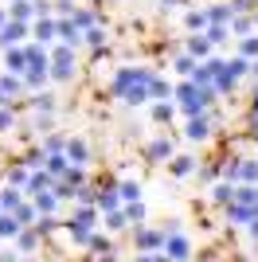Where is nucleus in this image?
Instances as JSON below:
<instances>
[{"label": "nucleus", "mask_w": 258, "mask_h": 262, "mask_svg": "<svg viewBox=\"0 0 258 262\" xmlns=\"http://www.w3.org/2000/svg\"><path fill=\"white\" fill-rule=\"evenodd\" d=\"M12 215H16V223H20V227H32V223H35V204H32V200H28V204L20 200V204L12 208Z\"/></svg>", "instance_id": "5701e85b"}, {"label": "nucleus", "mask_w": 258, "mask_h": 262, "mask_svg": "<svg viewBox=\"0 0 258 262\" xmlns=\"http://www.w3.org/2000/svg\"><path fill=\"white\" fill-rule=\"evenodd\" d=\"M24 78L20 75H0V94H4V98H16V94H24Z\"/></svg>", "instance_id": "f3484780"}, {"label": "nucleus", "mask_w": 258, "mask_h": 262, "mask_svg": "<svg viewBox=\"0 0 258 262\" xmlns=\"http://www.w3.org/2000/svg\"><path fill=\"white\" fill-rule=\"evenodd\" d=\"M204 16H207V24H227L235 12H231V4L223 0V4H211V8H204Z\"/></svg>", "instance_id": "b1692460"}, {"label": "nucleus", "mask_w": 258, "mask_h": 262, "mask_svg": "<svg viewBox=\"0 0 258 262\" xmlns=\"http://www.w3.org/2000/svg\"><path fill=\"white\" fill-rule=\"evenodd\" d=\"M55 20L51 16H35V43H55Z\"/></svg>", "instance_id": "ddd939ff"}, {"label": "nucleus", "mask_w": 258, "mask_h": 262, "mask_svg": "<svg viewBox=\"0 0 258 262\" xmlns=\"http://www.w3.org/2000/svg\"><path fill=\"white\" fill-rule=\"evenodd\" d=\"M94 208H98V211H114V208H121V192H118V184H110V188H102V192H94Z\"/></svg>", "instance_id": "1a4fd4ad"}, {"label": "nucleus", "mask_w": 258, "mask_h": 262, "mask_svg": "<svg viewBox=\"0 0 258 262\" xmlns=\"http://www.w3.org/2000/svg\"><path fill=\"white\" fill-rule=\"evenodd\" d=\"M55 35H59L67 47H82V32L75 28V20H71V16H59V20H55Z\"/></svg>", "instance_id": "0eeeda50"}, {"label": "nucleus", "mask_w": 258, "mask_h": 262, "mask_svg": "<svg viewBox=\"0 0 258 262\" xmlns=\"http://www.w3.org/2000/svg\"><path fill=\"white\" fill-rule=\"evenodd\" d=\"M204 35H207V43H211V47H223L227 39H231V28H227V24H207Z\"/></svg>", "instance_id": "a211bd4d"}, {"label": "nucleus", "mask_w": 258, "mask_h": 262, "mask_svg": "<svg viewBox=\"0 0 258 262\" xmlns=\"http://www.w3.org/2000/svg\"><path fill=\"white\" fill-rule=\"evenodd\" d=\"M71 20H75L78 32H86V28H94V24H98V16L90 8H75V12H71Z\"/></svg>", "instance_id": "c85d7f7f"}, {"label": "nucleus", "mask_w": 258, "mask_h": 262, "mask_svg": "<svg viewBox=\"0 0 258 262\" xmlns=\"http://www.w3.org/2000/svg\"><path fill=\"white\" fill-rule=\"evenodd\" d=\"M32 204H35V215H55L63 200L55 196L51 188H43V192H32Z\"/></svg>", "instance_id": "6e6552de"}, {"label": "nucleus", "mask_w": 258, "mask_h": 262, "mask_svg": "<svg viewBox=\"0 0 258 262\" xmlns=\"http://www.w3.org/2000/svg\"><path fill=\"white\" fill-rule=\"evenodd\" d=\"M172 114H176V106H168L164 98H157V106H153V121H157V125H168Z\"/></svg>", "instance_id": "c756f323"}, {"label": "nucleus", "mask_w": 258, "mask_h": 262, "mask_svg": "<svg viewBox=\"0 0 258 262\" xmlns=\"http://www.w3.org/2000/svg\"><path fill=\"white\" fill-rule=\"evenodd\" d=\"M231 4V12H250V8H258V0H227Z\"/></svg>", "instance_id": "c03bdc74"}, {"label": "nucleus", "mask_w": 258, "mask_h": 262, "mask_svg": "<svg viewBox=\"0 0 258 262\" xmlns=\"http://www.w3.org/2000/svg\"><path fill=\"white\" fill-rule=\"evenodd\" d=\"M4 67H8V75H20L24 67H28V55H24V47H20V43L4 47Z\"/></svg>", "instance_id": "9d476101"}, {"label": "nucleus", "mask_w": 258, "mask_h": 262, "mask_svg": "<svg viewBox=\"0 0 258 262\" xmlns=\"http://www.w3.org/2000/svg\"><path fill=\"white\" fill-rule=\"evenodd\" d=\"M168 172L176 176V180H184V176H192V172H196V161H192L188 153H180V157L172 153V157H168Z\"/></svg>", "instance_id": "9b49d317"}, {"label": "nucleus", "mask_w": 258, "mask_h": 262, "mask_svg": "<svg viewBox=\"0 0 258 262\" xmlns=\"http://www.w3.org/2000/svg\"><path fill=\"white\" fill-rule=\"evenodd\" d=\"M196 63H200V59H192V55L184 51L180 59H176V75H192V67H196Z\"/></svg>", "instance_id": "58836bf2"}, {"label": "nucleus", "mask_w": 258, "mask_h": 262, "mask_svg": "<svg viewBox=\"0 0 258 262\" xmlns=\"http://www.w3.org/2000/svg\"><path fill=\"white\" fill-rule=\"evenodd\" d=\"M20 188H16V184H8V188H0V211H12V208H16V204H20Z\"/></svg>", "instance_id": "bb28decb"}, {"label": "nucleus", "mask_w": 258, "mask_h": 262, "mask_svg": "<svg viewBox=\"0 0 258 262\" xmlns=\"http://www.w3.org/2000/svg\"><path fill=\"white\" fill-rule=\"evenodd\" d=\"M32 110H59L55 94H43V90H32Z\"/></svg>", "instance_id": "72a5a7b5"}, {"label": "nucleus", "mask_w": 258, "mask_h": 262, "mask_svg": "<svg viewBox=\"0 0 258 262\" xmlns=\"http://www.w3.org/2000/svg\"><path fill=\"white\" fill-rule=\"evenodd\" d=\"M43 149H47V153H63V149H67V137H47Z\"/></svg>", "instance_id": "37998d69"}, {"label": "nucleus", "mask_w": 258, "mask_h": 262, "mask_svg": "<svg viewBox=\"0 0 258 262\" xmlns=\"http://www.w3.org/2000/svg\"><path fill=\"white\" fill-rule=\"evenodd\" d=\"M4 102H8V98H4V94H0V106H4Z\"/></svg>", "instance_id": "603ef678"}, {"label": "nucleus", "mask_w": 258, "mask_h": 262, "mask_svg": "<svg viewBox=\"0 0 258 262\" xmlns=\"http://www.w3.org/2000/svg\"><path fill=\"white\" fill-rule=\"evenodd\" d=\"M250 125H254V133H258V110H254V118H250Z\"/></svg>", "instance_id": "09e8293b"}, {"label": "nucleus", "mask_w": 258, "mask_h": 262, "mask_svg": "<svg viewBox=\"0 0 258 262\" xmlns=\"http://www.w3.org/2000/svg\"><path fill=\"white\" fill-rule=\"evenodd\" d=\"M188 55H192V59H207V55H211V43H207L204 32H192V39H188Z\"/></svg>", "instance_id": "dca6fc26"}, {"label": "nucleus", "mask_w": 258, "mask_h": 262, "mask_svg": "<svg viewBox=\"0 0 258 262\" xmlns=\"http://www.w3.org/2000/svg\"><path fill=\"white\" fill-rule=\"evenodd\" d=\"M75 78V47H51L47 51V82H71Z\"/></svg>", "instance_id": "f257e3e1"}, {"label": "nucleus", "mask_w": 258, "mask_h": 262, "mask_svg": "<svg viewBox=\"0 0 258 262\" xmlns=\"http://www.w3.org/2000/svg\"><path fill=\"white\" fill-rule=\"evenodd\" d=\"M145 86H149V98H172V86L164 82V78H157V75H149Z\"/></svg>", "instance_id": "cd10ccee"}, {"label": "nucleus", "mask_w": 258, "mask_h": 262, "mask_svg": "<svg viewBox=\"0 0 258 262\" xmlns=\"http://www.w3.org/2000/svg\"><path fill=\"white\" fill-rule=\"evenodd\" d=\"M250 20H254V32H258V16H250Z\"/></svg>", "instance_id": "3c124183"}, {"label": "nucleus", "mask_w": 258, "mask_h": 262, "mask_svg": "<svg viewBox=\"0 0 258 262\" xmlns=\"http://www.w3.org/2000/svg\"><path fill=\"white\" fill-rule=\"evenodd\" d=\"M121 211H125V219H129V223H145V204H141V200H129V204H125Z\"/></svg>", "instance_id": "f704fd0d"}, {"label": "nucleus", "mask_w": 258, "mask_h": 262, "mask_svg": "<svg viewBox=\"0 0 258 262\" xmlns=\"http://www.w3.org/2000/svg\"><path fill=\"white\" fill-rule=\"evenodd\" d=\"M239 55L258 59V32H250V35H243V39H239Z\"/></svg>", "instance_id": "2f4dec72"}, {"label": "nucleus", "mask_w": 258, "mask_h": 262, "mask_svg": "<svg viewBox=\"0 0 258 262\" xmlns=\"http://www.w3.org/2000/svg\"><path fill=\"white\" fill-rule=\"evenodd\" d=\"M32 12L35 16H51V0H32Z\"/></svg>", "instance_id": "a18cd8bd"}, {"label": "nucleus", "mask_w": 258, "mask_h": 262, "mask_svg": "<svg viewBox=\"0 0 258 262\" xmlns=\"http://www.w3.org/2000/svg\"><path fill=\"white\" fill-rule=\"evenodd\" d=\"M102 215H106V231H125L129 227V219H125V211H121V208L102 211Z\"/></svg>", "instance_id": "7c9ffc66"}, {"label": "nucleus", "mask_w": 258, "mask_h": 262, "mask_svg": "<svg viewBox=\"0 0 258 262\" xmlns=\"http://www.w3.org/2000/svg\"><path fill=\"white\" fill-rule=\"evenodd\" d=\"M4 20H8V12H4V8H0V24H4Z\"/></svg>", "instance_id": "8fccbe9b"}, {"label": "nucleus", "mask_w": 258, "mask_h": 262, "mask_svg": "<svg viewBox=\"0 0 258 262\" xmlns=\"http://www.w3.org/2000/svg\"><path fill=\"white\" fill-rule=\"evenodd\" d=\"M172 153H176V149H172L168 137H153L149 141V161H168Z\"/></svg>", "instance_id": "2eb2a0df"}, {"label": "nucleus", "mask_w": 258, "mask_h": 262, "mask_svg": "<svg viewBox=\"0 0 258 262\" xmlns=\"http://www.w3.org/2000/svg\"><path fill=\"white\" fill-rule=\"evenodd\" d=\"M133 243H137V251H161L164 247V231H153V227L133 223Z\"/></svg>", "instance_id": "20e7f679"}, {"label": "nucleus", "mask_w": 258, "mask_h": 262, "mask_svg": "<svg viewBox=\"0 0 258 262\" xmlns=\"http://www.w3.org/2000/svg\"><path fill=\"white\" fill-rule=\"evenodd\" d=\"M51 180L55 176L47 172V168H35V172H28V184L24 188H28V192H43V188H51Z\"/></svg>", "instance_id": "6ab92c4d"}, {"label": "nucleus", "mask_w": 258, "mask_h": 262, "mask_svg": "<svg viewBox=\"0 0 258 262\" xmlns=\"http://www.w3.org/2000/svg\"><path fill=\"white\" fill-rule=\"evenodd\" d=\"M16 231H20V223H16V215H12V211H0V243L16 239Z\"/></svg>", "instance_id": "a878e982"}, {"label": "nucleus", "mask_w": 258, "mask_h": 262, "mask_svg": "<svg viewBox=\"0 0 258 262\" xmlns=\"http://www.w3.org/2000/svg\"><path fill=\"white\" fill-rule=\"evenodd\" d=\"M8 184H16V188H24V184H28V168H24V164H16V168L8 172Z\"/></svg>", "instance_id": "a19ab883"}, {"label": "nucleus", "mask_w": 258, "mask_h": 262, "mask_svg": "<svg viewBox=\"0 0 258 262\" xmlns=\"http://www.w3.org/2000/svg\"><path fill=\"white\" fill-rule=\"evenodd\" d=\"M86 251H94V254H114V247H110V239L94 227V231H90V239H86Z\"/></svg>", "instance_id": "4be33fe9"}, {"label": "nucleus", "mask_w": 258, "mask_h": 262, "mask_svg": "<svg viewBox=\"0 0 258 262\" xmlns=\"http://www.w3.org/2000/svg\"><path fill=\"white\" fill-rule=\"evenodd\" d=\"M8 16H12V20H24V24H28V20H35L32 0H12V4H8Z\"/></svg>", "instance_id": "393cba45"}, {"label": "nucleus", "mask_w": 258, "mask_h": 262, "mask_svg": "<svg viewBox=\"0 0 258 262\" xmlns=\"http://www.w3.org/2000/svg\"><path fill=\"white\" fill-rule=\"evenodd\" d=\"M184 24H188V32H204V28H207V16H204V12H188Z\"/></svg>", "instance_id": "4c0bfd02"}, {"label": "nucleus", "mask_w": 258, "mask_h": 262, "mask_svg": "<svg viewBox=\"0 0 258 262\" xmlns=\"http://www.w3.org/2000/svg\"><path fill=\"white\" fill-rule=\"evenodd\" d=\"M168 258H188L192 254V247H188V235H184L180 227H172V231H164V247H161Z\"/></svg>", "instance_id": "7ed1b4c3"}, {"label": "nucleus", "mask_w": 258, "mask_h": 262, "mask_svg": "<svg viewBox=\"0 0 258 262\" xmlns=\"http://www.w3.org/2000/svg\"><path fill=\"white\" fill-rule=\"evenodd\" d=\"M8 4H12V0H8Z\"/></svg>", "instance_id": "864d4df0"}, {"label": "nucleus", "mask_w": 258, "mask_h": 262, "mask_svg": "<svg viewBox=\"0 0 258 262\" xmlns=\"http://www.w3.org/2000/svg\"><path fill=\"white\" fill-rule=\"evenodd\" d=\"M82 43L90 47L94 55H102V51H106V32H102V28L94 24V28H86V32H82Z\"/></svg>", "instance_id": "4468645a"}, {"label": "nucleus", "mask_w": 258, "mask_h": 262, "mask_svg": "<svg viewBox=\"0 0 258 262\" xmlns=\"http://www.w3.org/2000/svg\"><path fill=\"white\" fill-rule=\"evenodd\" d=\"M118 192H121V204H129V200H141V184H137V180H121Z\"/></svg>", "instance_id": "c9c22d12"}, {"label": "nucleus", "mask_w": 258, "mask_h": 262, "mask_svg": "<svg viewBox=\"0 0 258 262\" xmlns=\"http://www.w3.org/2000/svg\"><path fill=\"white\" fill-rule=\"evenodd\" d=\"M35 247H39V231H35V227H20V231H16V251H20V254H32Z\"/></svg>", "instance_id": "f8f14e48"}, {"label": "nucleus", "mask_w": 258, "mask_h": 262, "mask_svg": "<svg viewBox=\"0 0 258 262\" xmlns=\"http://www.w3.org/2000/svg\"><path fill=\"white\" fill-rule=\"evenodd\" d=\"M250 75H254V82H258V59H250Z\"/></svg>", "instance_id": "de8ad7c7"}, {"label": "nucleus", "mask_w": 258, "mask_h": 262, "mask_svg": "<svg viewBox=\"0 0 258 262\" xmlns=\"http://www.w3.org/2000/svg\"><path fill=\"white\" fill-rule=\"evenodd\" d=\"M24 39H28V24L24 20H4L0 24V47H12V43H24Z\"/></svg>", "instance_id": "423d86ee"}, {"label": "nucleus", "mask_w": 258, "mask_h": 262, "mask_svg": "<svg viewBox=\"0 0 258 262\" xmlns=\"http://www.w3.org/2000/svg\"><path fill=\"white\" fill-rule=\"evenodd\" d=\"M196 82V86H211V71H207V63H196L192 67V75H188Z\"/></svg>", "instance_id": "e433bc0d"}, {"label": "nucleus", "mask_w": 258, "mask_h": 262, "mask_svg": "<svg viewBox=\"0 0 258 262\" xmlns=\"http://www.w3.org/2000/svg\"><path fill=\"white\" fill-rule=\"evenodd\" d=\"M149 75L153 71H145V67H121L118 75H114V94H129V90H137V86H145L149 82Z\"/></svg>", "instance_id": "f03ea898"}, {"label": "nucleus", "mask_w": 258, "mask_h": 262, "mask_svg": "<svg viewBox=\"0 0 258 262\" xmlns=\"http://www.w3.org/2000/svg\"><path fill=\"white\" fill-rule=\"evenodd\" d=\"M184 0H161V8H180Z\"/></svg>", "instance_id": "49530a36"}, {"label": "nucleus", "mask_w": 258, "mask_h": 262, "mask_svg": "<svg viewBox=\"0 0 258 262\" xmlns=\"http://www.w3.org/2000/svg\"><path fill=\"white\" fill-rule=\"evenodd\" d=\"M184 137H188L192 145L207 141V137H211V118H204V114H192V118H188V125H184Z\"/></svg>", "instance_id": "39448f33"}, {"label": "nucleus", "mask_w": 258, "mask_h": 262, "mask_svg": "<svg viewBox=\"0 0 258 262\" xmlns=\"http://www.w3.org/2000/svg\"><path fill=\"white\" fill-rule=\"evenodd\" d=\"M227 71H231L235 78L250 75V59H247V55H235V59H227Z\"/></svg>", "instance_id": "473e14b6"}, {"label": "nucleus", "mask_w": 258, "mask_h": 262, "mask_svg": "<svg viewBox=\"0 0 258 262\" xmlns=\"http://www.w3.org/2000/svg\"><path fill=\"white\" fill-rule=\"evenodd\" d=\"M12 125H16V114H12L8 102H4V106H0V133H8Z\"/></svg>", "instance_id": "ea45409f"}, {"label": "nucleus", "mask_w": 258, "mask_h": 262, "mask_svg": "<svg viewBox=\"0 0 258 262\" xmlns=\"http://www.w3.org/2000/svg\"><path fill=\"white\" fill-rule=\"evenodd\" d=\"M63 153H67V161H71V164H86L90 149H86L82 141H75V137H67V149H63Z\"/></svg>", "instance_id": "aec40b11"}, {"label": "nucleus", "mask_w": 258, "mask_h": 262, "mask_svg": "<svg viewBox=\"0 0 258 262\" xmlns=\"http://www.w3.org/2000/svg\"><path fill=\"white\" fill-rule=\"evenodd\" d=\"M211 200L219 204V208H223V204H231V200H235V180H219V184L211 188Z\"/></svg>", "instance_id": "412c9836"}, {"label": "nucleus", "mask_w": 258, "mask_h": 262, "mask_svg": "<svg viewBox=\"0 0 258 262\" xmlns=\"http://www.w3.org/2000/svg\"><path fill=\"white\" fill-rule=\"evenodd\" d=\"M43 157H47V149H43V145H32V149H28V164H32V168H39Z\"/></svg>", "instance_id": "79ce46f5"}]
</instances>
